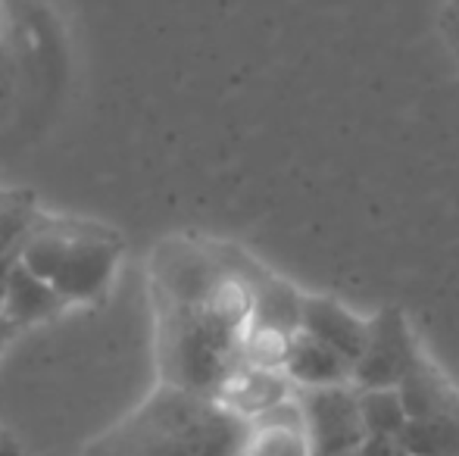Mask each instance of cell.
<instances>
[{
	"mask_svg": "<svg viewBox=\"0 0 459 456\" xmlns=\"http://www.w3.org/2000/svg\"><path fill=\"white\" fill-rule=\"evenodd\" d=\"M444 35H447L450 47H454L456 60H459V0H447V6H444Z\"/></svg>",
	"mask_w": 459,
	"mask_h": 456,
	"instance_id": "obj_18",
	"label": "cell"
},
{
	"mask_svg": "<svg viewBox=\"0 0 459 456\" xmlns=\"http://www.w3.org/2000/svg\"><path fill=\"white\" fill-rule=\"evenodd\" d=\"M16 335H19V331L13 329V325L6 323V319H0V357H4V350L10 347V341H13Z\"/></svg>",
	"mask_w": 459,
	"mask_h": 456,
	"instance_id": "obj_20",
	"label": "cell"
},
{
	"mask_svg": "<svg viewBox=\"0 0 459 456\" xmlns=\"http://www.w3.org/2000/svg\"><path fill=\"white\" fill-rule=\"evenodd\" d=\"M400 400L406 407V416L412 419H429V416H441L447 409L459 407V388L437 369L435 363H425L416 375H410L400 384Z\"/></svg>",
	"mask_w": 459,
	"mask_h": 456,
	"instance_id": "obj_11",
	"label": "cell"
},
{
	"mask_svg": "<svg viewBox=\"0 0 459 456\" xmlns=\"http://www.w3.org/2000/svg\"><path fill=\"white\" fill-rule=\"evenodd\" d=\"M19 262H22V250H16V254H0V313H4L6 291H10L13 272H16Z\"/></svg>",
	"mask_w": 459,
	"mask_h": 456,
	"instance_id": "obj_17",
	"label": "cell"
},
{
	"mask_svg": "<svg viewBox=\"0 0 459 456\" xmlns=\"http://www.w3.org/2000/svg\"><path fill=\"white\" fill-rule=\"evenodd\" d=\"M38 219H41V210L29 194L0 188V254L22 250Z\"/></svg>",
	"mask_w": 459,
	"mask_h": 456,
	"instance_id": "obj_15",
	"label": "cell"
},
{
	"mask_svg": "<svg viewBox=\"0 0 459 456\" xmlns=\"http://www.w3.org/2000/svg\"><path fill=\"white\" fill-rule=\"evenodd\" d=\"M122 250V237L100 222L41 213L22 247V262L69 306H94L113 291Z\"/></svg>",
	"mask_w": 459,
	"mask_h": 456,
	"instance_id": "obj_3",
	"label": "cell"
},
{
	"mask_svg": "<svg viewBox=\"0 0 459 456\" xmlns=\"http://www.w3.org/2000/svg\"><path fill=\"white\" fill-rule=\"evenodd\" d=\"M294 394H297V388L288 382V375H284L281 369H263V366L244 363L216 400L222 403L225 409H231L238 419L254 422Z\"/></svg>",
	"mask_w": 459,
	"mask_h": 456,
	"instance_id": "obj_9",
	"label": "cell"
},
{
	"mask_svg": "<svg viewBox=\"0 0 459 456\" xmlns=\"http://www.w3.org/2000/svg\"><path fill=\"white\" fill-rule=\"evenodd\" d=\"M250 422L216 397L157 384L151 397L100 432L82 456H238Z\"/></svg>",
	"mask_w": 459,
	"mask_h": 456,
	"instance_id": "obj_2",
	"label": "cell"
},
{
	"mask_svg": "<svg viewBox=\"0 0 459 456\" xmlns=\"http://www.w3.org/2000/svg\"><path fill=\"white\" fill-rule=\"evenodd\" d=\"M297 400L313 456H353L366 444L359 391L353 384L297 391Z\"/></svg>",
	"mask_w": 459,
	"mask_h": 456,
	"instance_id": "obj_5",
	"label": "cell"
},
{
	"mask_svg": "<svg viewBox=\"0 0 459 456\" xmlns=\"http://www.w3.org/2000/svg\"><path fill=\"white\" fill-rule=\"evenodd\" d=\"M425 363L429 357H425L406 313H400L397 306H385L368 319V341L359 363L353 366V388L397 391Z\"/></svg>",
	"mask_w": 459,
	"mask_h": 456,
	"instance_id": "obj_4",
	"label": "cell"
},
{
	"mask_svg": "<svg viewBox=\"0 0 459 456\" xmlns=\"http://www.w3.org/2000/svg\"><path fill=\"white\" fill-rule=\"evenodd\" d=\"M353 456H406V453L400 447V441L394 438H366V444Z\"/></svg>",
	"mask_w": 459,
	"mask_h": 456,
	"instance_id": "obj_16",
	"label": "cell"
},
{
	"mask_svg": "<svg viewBox=\"0 0 459 456\" xmlns=\"http://www.w3.org/2000/svg\"><path fill=\"white\" fill-rule=\"evenodd\" d=\"M231 266L244 279L250 291V331H269V335L294 338L300 331L303 300L307 294L297 291L290 281L278 279L269 269H263L256 260L241 254L238 247H229Z\"/></svg>",
	"mask_w": 459,
	"mask_h": 456,
	"instance_id": "obj_6",
	"label": "cell"
},
{
	"mask_svg": "<svg viewBox=\"0 0 459 456\" xmlns=\"http://www.w3.org/2000/svg\"><path fill=\"white\" fill-rule=\"evenodd\" d=\"M397 441L406 456H459V407L429 419H412Z\"/></svg>",
	"mask_w": 459,
	"mask_h": 456,
	"instance_id": "obj_12",
	"label": "cell"
},
{
	"mask_svg": "<svg viewBox=\"0 0 459 456\" xmlns=\"http://www.w3.org/2000/svg\"><path fill=\"white\" fill-rule=\"evenodd\" d=\"M281 372L297 391L313 388H338V384H353V363L334 353L332 347L319 344L316 338L297 331L284 350Z\"/></svg>",
	"mask_w": 459,
	"mask_h": 456,
	"instance_id": "obj_8",
	"label": "cell"
},
{
	"mask_svg": "<svg viewBox=\"0 0 459 456\" xmlns=\"http://www.w3.org/2000/svg\"><path fill=\"white\" fill-rule=\"evenodd\" d=\"M300 331L316 338L319 344L332 347L334 353H341V357L357 366L368 341V319L357 316L351 306H344L334 297L307 294V300H303Z\"/></svg>",
	"mask_w": 459,
	"mask_h": 456,
	"instance_id": "obj_7",
	"label": "cell"
},
{
	"mask_svg": "<svg viewBox=\"0 0 459 456\" xmlns=\"http://www.w3.org/2000/svg\"><path fill=\"white\" fill-rule=\"evenodd\" d=\"M153 313L160 384L200 397L222 394L244 366L250 335V291L241 275L219 297L204 304H153Z\"/></svg>",
	"mask_w": 459,
	"mask_h": 456,
	"instance_id": "obj_1",
	"label": "cell"
},
{
	"mask_svg": "<svg viewBox=\"0 0 459 456\" xmlns=\"http://www.w3.org/2000/svg\"><path fill=\"white\" fill-rule=\"evenodd\" d=\"M359 409H363V426L368 438L397 441L403 434V428L410 426V416H406V407L400 400V391L391 388L359 391Z\"/></svg>",
	"mask_w": 459,
	"mask_h": 456,
	"instance_id": "obj_13",
	"label": "cell"
},
{
	"mask_svg": "<svg viewBox=\"0 0 459 456\" xmlns=\"http://www.w3.org/2000/svg\"><path fill=\"white\" fill-rule=\"evenodd\" d=\"M0 456H29L25 444L19 441V434H13L4 422H0Z\"/></svg>",
	"mask_w": 459,
	"mask_h": 456,
	"instance_id": "obj_19",
	"label": "cell"
},
{
	"mask_svg": "<svg viewBox=\"0 0 459 456\" xmlns=\"http://www.w3.org/2000/svg\"><path fill=\"white\" fill-rule=\"evenodd\" d=\"M79 456H82V453H79Z\"/></svg>",
	"mask_w": 459,
	"mask_h": 456,
	"instance_id": "obj_21",
	"label": "cell"
},
{
	"mask_svg": "<svg viewBox=\"0 0 459 456\" xmlns=\"http://www.w3.org/2000/svg\"><path fill=\"white\" fill-rule=\"evenodd\" d=\"M66 310H73V306L54 291V285H48L41 275H35L25 262H19L16 272H13L0 319H6V323L22 335L25 329L50 323V319L63 316Z\"/></svg>",
	"mask_w": 459,
	"mask_h": 456,
	"instance_id": "obj_10",
	"label": "cell"
},
{
	"mask_svg": "<svg viewBox=\"0 0 459 456\" xmlns=\"http://www.w3.org/2000/svg\"><path fill=\"white\" fill-rule=\"evenodd\" d=\"M238 456H313L307 432L297 426H273V422H250Z\"/></svg>",
	"mask_w": 459,
	"mask_h": 456,
	"instance_id": "obj_14",
	"label": "cell"
}]
</instances>
